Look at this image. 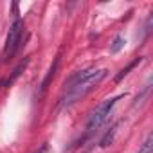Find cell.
<instances>
[{
  "instance_id": "cell-8",
  "label": "cell",
  "mask_w": 153,
  "mask_h": 153,
  "mask_svg": "<svg viewBox=\"0 0 153 153\" xmlns=\"http://www.w3.org/2000/svg\"><path fill=\"white\" fill-rule=\"evenodd\" d=\"M149 90H151V85L148 83V85H146V87L142 88V92H140V94H139V96L135 97V103H133V108H137V106H140V105L144 103V99H146V97L149 96Z\"/></svg>"
},
{
  "instance_id": "cell-9",
  "label": "cell",
  "mask_w": 153,
  "mask_h": 153,
  "mask_svg": "<svg viewBox=\"0 0 153 153\" xmlns=\"http://www.w3.org/2000/svg\"><path fill=\"white\" fill-rule=\"evenodd\" d=\"M27 63H29V58H25V59H24V61H22V63H20V65H18V67L15 68V72H13V76H11V78L7 79V85H11V83H13V81H15V79L18 78V76L22 74V70H24V68L27 67Z\"/></svg>"
},
{
  "instance_id": "cell-10",
  "label": "cell",
  "mask_w": 153,
  "mask_h": 153,
  "mask_svg": "<svg viewBox=\"0 0 153 153\" xmlns=\"http://www.w3.org/2000/svg\"><path fill=\"white\" fill-rule=\"evenodd\" d=\"M124 43H126V42H124V38H123V36H117V38L114 40V43H112V47H110V52H112V54H115V52H119V51H121V49L124 47Z\"/></svg>"
},
{
  "instance_id": "cell-3",
  "label": "cell",
  "mask_w": 153,
  "mask_h": 153,
  "mask_svg": "<svg viewBox=\"0 0 153 153\" xmlns=\"http://www.w3.org/2000/svg\"><path fill=\"white\" fill-rule=\"evenodd\" d=\"M124 97V94H121V96H117V97H112V99H106V101H103L101 105H97V108L90 114V117H88V121H87V131H96L105 121H106V117L110 115V112H112V108L115 106V103L119 101V99H123Z\"/></svg>"
},
{
  "instance_id": "cell-4",
  "label": "cell",
  "mask_w": 153,
  "mask_h": 153,
  "mask_svg": "<svg viewBox=\"0 0 153 153\" xmlns=\"http://www.w3.org/2000/svg\"><path fill=\"white\" fill-rule=\"evenodd\" d=\"M58 67H59V56H56V59H54L52 67L49 68V72H47V76H45V79L42 81V92H45V90H47L49 83L52 81V78H54V76H56V72H58Z\"/></svg>"
},
{
  "instance_id": "cell-5",
  "label": "cell",
  "mask_w": 153,
  "mask_h": 153,
  "mask_svg": "<svg viewBox=\"0 0 153 153\" xmlns=\"http://www.w3.org/2000/svg\"><path fill=\"white\" fill-rule=\"evenodd\" d=\"M117 128H119V123H115V124L110 128V131H106V133H105V137L101 139V146H103V148H106V146H110V144L114 142L115 133H117Z\"/></svg>"
},
{
  "instance_id": "cell-6",
  "label": "cell",
  "mask_w": 153,
  "mask_h": 153,
  "mask_svg": "<svg viewBox=\"0 0 153 153\" xmlns=\"http://www.w3.org/2000/svg\"><path fill=\"white\" fill-rule=\"evenodd\" d=\"M151 151H153V135L148 133L146 139H144V142L139 148V153H151Z\"/></svg>"
},
{
  "instance_id": "cell-1",
  "label": "cell",
  "mask_w": 153,
  "mask_h": 153,
  "mask_svg": "<svg viewBox=\"0 0 153 153\" xmlns=\"http://www.w3.org/2000/svg\"><path fill=\"white\" fill-rule=\"evenodd\" d=\"M108 76L106 68H85L76 72L65 81L63 96H61V108H68L85 97L90 90H94L105 78Z\"/></svg>"
},
{
  "instance_id": "cell-2",
  "label": "cell",
  "mask_w": 153,
  "mask_h": 153,
  "mask_svg": "<svg viewBox=\"0 0 153 153\" xmlns=\"http://www.w3.org/2000/svg\"><path fill=\"white\" fill-rule=\"evenodd\" d=\"M24 20L16 18L11 27H9V33H7V38H6V45H4V51H2V61H9L16 51L20 49L22 45V38H24Z\"/></svg>"
},
{
  "instance_id": "cell-7",
  "label": "cell",
  "mask_w": 153,
  "mask_h": 153,
  "mask_svg": "<svg viewBox=\"0 0 153 153\" xmlns=\"http://www.w3.org/2000/svg\"><path fill=\"white\" fill-rule=\"evenodd\" d=\"M140 61H142V58H135V59H133V61H131V63H130V65H128L126 68H123V70H121V72H119V74L115 76V83H119V81H121V79L124 78V76H126V74H128V72H130V70H131V68H133L135 65H139Z\"/></svg>"
}]
</instances>
